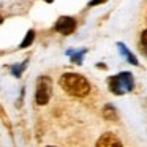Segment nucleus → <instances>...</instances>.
I'll return each mask as SVG.
<instances>
[{
	"label": "nucleus",
	"instance_id": "1",
	"mask_svg": "<svg viewBox=\"0 0 147 147\" xmlns=\"http://www.w3.org/2000/svg\"><path fill=\"white\" fill-rule=\"evenodd\" d=\"M59 82H60L62 89L71 96L82 98V96H87L90 92V82L84 76L76 73H65Z\"/></svg>",
	"mask_w": 147,
	"mask_h": 147
},
{
	"label": "nucleus",
	"instance_id": "2",
	"mask_svg": "<svg viewBox=\"0 0 147 147\" xmlns=\"http://www.w3.org/2000/svg\"><path fill=\"white\" fill-rule=\"evenodd\" d=\"M108 87L114 95H123L127 92H131L134 89V78L131 73L123 71V73H119L115 76L109 78L108 81Z\"/></svg>",
	"mask_w": 147,
	"mask_h": 147
},
{
	"label": "nucleus",
	"instance_id": "3",
	"mask_svg": "<svg viewBox=\"0 0 147 147\" xmlns=\"http://www.w3.org/2000/svg\"><path fill=\"white\" fill-rule=\"evenodd\" d=\"M52 95V81L48 76H40L36 79L35 87V103L40 106H45L49 103Z\"/></svg>",
	"mask_w": 147,
	"mask_h": 147
},
{
	"label": "nucleus",
	"instance_id": "4",
	"mask_svg": "<svg viewBox=\"0 0 147 147\" xmlns=\"http://www.w3.org/2000/svg\"><path fill=\"white\" fill-rule=\"evenodd\" d=\"M54 29L55 32L62 33V35H70L76 29V19L71 16H60L57 19V22H55Z\"/></svg>",
	"mask_w": 147,
	"mask_h": 147
},
{
	"label": "nucleus",
	"instance_id": "5",
	"mask_svg": "<svg viewBox=\"0 0 147 147\" xmlns=\"http://www.w3.org/2000/svg\"><path fill=\"white\" fill-rule=\"evenodd\" d=\"M98 147H106V146H122V141L115 136L114 133H105L101 134L98 141H96Z\"/></svg>",
	"mask_w": 147,
	"mask_h": 147
},
{
	"label": "nucleus",
	"instance_id": "6",
	"mask_svg": "<svg viewBox=\"0 0 147 147\" xmlns=\"http://www.w3.org/2000/svg\"><path fill=\"white\" fill-rule=\"evenodd\" d=\"M117 48H119V51H120L122 54H123L125 57H127V60L130 62L131 65H134V67H138V65H139V60L136 59V55H134L131 51H128L127 46H125L123 43H117Z\"/></svg>",
	"mask_w": 147,
	"mask_h": 147
},
{
	"label": "nucleus",
	"instance_id": "7",
	"mask_svg": "<svg viewBox=\"0 0 147 147\" xmlns=\"http://www.w3.org/2000/svg\"><path fill=\"white\" fill-rule=\"evenodd\" d=\"M103 117H105L106 120L115 122L119 119V115H117V111H115L114 106H112V105H106L105 108H103Z\"/></svg>",
	"mask_w": 147,
	"mask_h": 147
},
{
	"label": "nucleus",
	"instance_id": "8",
	"mask_svg": "<svg viewBox=\"0 0 147 147\" xmlns=\"http://www.w3.org/2000/svg\"><path fill=\"white\" fill-rule=\"evenodd\" d=\"M27 63H29V60H26V62H21V63H14V65H11V74H13L14 78H21L22 76V71L26 70V67H27Z\"/></svg>",
	"mask_w": 147,
	"mask_h": 147
},
{
	"label": "nucleus",
	"instance_id": "9",
	"mask_svg": "<svg viewBox=\"0 0 147 147\" xmlns=\"http://www.w3.org/2000/svg\"><path fill=\"white\" fill-rule=\"evenodd\" d=\"M33 40H35V30H33V29H30L29 32L26 33V36H24V40L21 41V45H19V49H26V48H29V46L33 43Z\"/></svg>",
	"mask_w": 147,
	"mask_h": 147
},
{
	"label": "nucleus",
	"instance_id": "10",
	"mask_svg": "<svg viewBox=\"0 0 147 147\" xmlns=\"http://www.w3.org/2000/svg\"><path fill=\"white\" fill-rule=\"evenodd\" d=\"M86 49H82V51H79V52H74L73 55H71V62L73 63H76V65H81L82 63V57L86 55Z\"/></svg>",
	"mask_w": 147,
	"mask_h": 147
},
{
	"label": "nucleus",
	"instance_id": "11",
	"mask_svg": "<svg viewBox=\"0 0 147 147\" xmlns=\"http://www.w3.org/2000/svg\"><path fill=\"white\" fill-rule=\"evenodd\" d=\"M141 46H142V51L144 54L147 55V29L141 33Z\"/></svg>",
	"mask_w": 147,
	"mask_h": 147
},
{
	"label": "nucleus",
	"instance_id": "12",
	"mask_svg": "<svg viewBox=\"0 0 147 147\" xmlns=\"http://www.w3.org/2000/svg\"><path fill=\"white\" fill-rule=\"evenodd\" d=\"M105 2H108V0H92V2H89V7H96V5H101Z\"/></svg>",
	"mask_w": 147,
	"mask_h": 147
},
{
	"label": "nucleus",
	"instance_id": "13",
	"mask_svg": "<svg viewBox=\"0 0 147 147\" xmlns=\"http://www.w3.org/2000/svg\"><path fill=\"white\" fill-rule=\"evenodd\" d=\"M45 2H48V3H52V2H54V0H45Z\"/></svg>",
	"mask_w": 147,
	"mask_h": 147
},
{
	"label": "nucleus",
	"instance_id": "14",
	"mask_svg": "<svg viewBox=\"0 0 147 147\" xmlns=\"http://www.w3.org/2000/svg\"><path fill=\"white\" fill-rule=\"evenodd\" d=\"M2 22H3V18H2V16H0V24H2Z\"/></svg>",
	"mask_w": 147,
	"mask_h": 147
}]
</instances>
